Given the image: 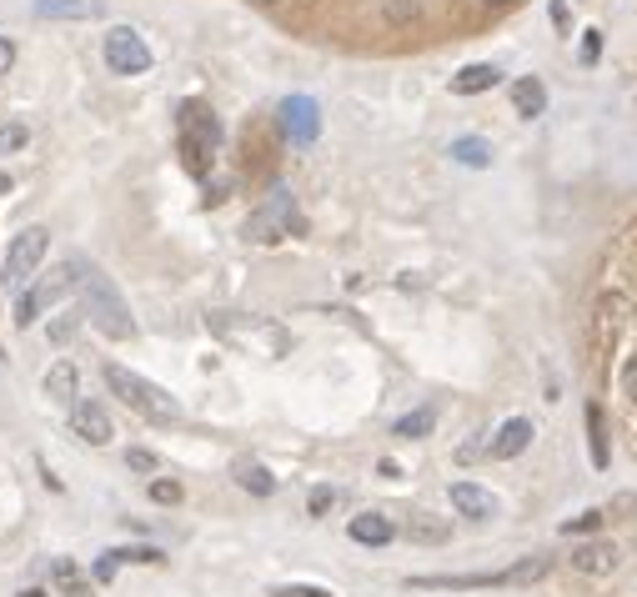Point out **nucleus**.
Instances as JSON below:
<instances>
[{"label": "nucleus", "instance_id": "nucleus-25", "mask_svg": "<svg viewBox=\"0 0 637 597\" xmlns=\"http://www.w3.org/2000/svg\"><path fill=\"white\" fill-rule=\"evenodd\" d=\"M382 11L392 26H417L422 21V0H382Z\"/></svg>", "mask_w": 637, "mask_h": 597}, {"label": "nucleus", "instance_id": "nucleus-13", "mask_svg": "<svg viewBox=\"0 0 637 597\" xmlns=\"http://www.w3.org/2000/svg\"><path fill=\"white\" fill-rule=\"evenodd\" d=\"M347 532H352V542H362V547H387V542L397 537V527H392L387 512H357V517L347 522Z\"/></svg>", "mask_w": 637, "mask_h": 597}, {"label": "nucleus", "instance_id": "nucleus-32", "mask_svg": "<svg viewBox=\"0 0 637 597\" xmlns=\"http://www.w3.org/2000/svg\"><path fill=\"white\" fill-rule=\"evenodd\" d=\"M126 467H131V472H156L161 462H156V452H146V447H131V452H126Z\"/></svg>", "mask_w": 637, "mask_h": 597}, {"label": "nucleus", "instance_id": "nucleus-38", "mask_svg": "<svg viewBox=\"0 0 637 597\" xmlns=\"http://www.w3.org/2000/svg\"><path fill=\"white\" fill-rule=\"evenodd\" d=\"M21 597H56V592H46V587H26Z\"/></svg>", "mask_w": 637, "mask_h": 597}, {"label": "nucleus", "instance_id": "nucleus-6", "mask_svg": "<svg viewBox=\"0 0 637 597\" xmlns=\"http://www.w3.org/2000/svg\"><path fill=\"white\" fill-rule=\"evenodd\" d=\"M106 66H111L116 76H141V71H151V46H146L131 26H116V31L106 36Z\"/></svg>", "mask_w": 637, "mask_h": 597}, {"label": "nucleus", "instance_id": "nucleus-15", "mask_svg": "<svg viewBox=\"0 0 637 597\" xmlns=\"http://www.w3.org/2000/svg\"><path fill=\"white\" fill-rule=\"evenodd\" d=\"M512 111H517L522 121H537V116L547 111V86H542L537 76H522V81H512Z\"/></svg>", "mask_w": 637, "mask_h": 597}, {"label": "nucleus", "instance_id": "nucleus-20", "mask_svg": "<svg viewBox=\"0 0 637 597\" xmlns=\"http://www.w3.org/2000/svg\"><path fill=\"white\" fill-rule=\"evenodd\" d=\"M231 472H236V487H246L251 497H271V492H276V477H271L261 462H246V457H241Z\"/></svg>", "mask_w": 637, "mask_h": 597}, {"label": "nucleus", "instance_id": "nucleus-40", "mask_svg": "<svg viewBox=\"0 0 637 597\" xmlns=\"http://www.w3.org/2000/svg\"><path fill=\"white\" fill-rule=\"evenodd\" d=\"M0 191H11V176H0Z\"/></svg>", "mask_w": 637, "mask_h": 597}, {"label": "nucleus", "instance_id": "nucleus-29", "mask_svg": "<svg viewBox=\"0 0 637 597\" xmlns=\"http://www.w3.org/2000/svg\"><path fill=\"white\" fill-rule=\"evenodd\" d=\"M151 502L176 507V502H181V482H176V477H156V482H151Z\"/></svg>", "mask_w": 637, "mask_h": 597}, {"label": "nucleus", "instance_id": "nucleus-24", "mask_svg": "<svg viewBox=\"0 0 637 597\" xmlns=\"http://www.w3.org/2000/svg\"><path fill=\"white\" fill-rule=\"evenodd\" d=\"M432 427H437V412H432V407H417V412H407L392 432H397V437H407V442H417V437H427Z\"/></svg>", "mask_w": 637, "mask_h": 597}, {"label": "nucleus", "instance_id": "nucleus-1", "mask_svg": "<svg viewBox=\"0 0 637 597\" xmlns=\"http://www.w3.org/2000/svg\"><path fill=\"white\" fill-rule=\"evenodd\" d=\"M76 286H81L86 317H91V327H96L101 337H111V342L136 337V317H131V307H126V296L116 291V281H111L101 266H81Z\"/></svg>", "mask_w": 637, "mask_h": 597}, {"label": "nucleus", "instance_id": "nucleus-22", "mask_svg": "<svg viewBox=\"0 0 637 597\" xmlns=\"http://www.w3.org/2000/svg\"><path fill=\"white\" fill-rule=\"evenodd\" d=\"M547 572H552V557H542V552H537V557H522L517 567H507V587H532V582H542Z\"/></svg>", "mask_w": 637, "mask_h": 597}, {"label": "nucleus", "instance_id": "nucleus-35", "mask_svg": "<svg viewBox=\"0 0 637 597\" xmlns=\"http://www.w3.org/2000/svg\"><path fill=\"white\" fill-rule=\"evenodd\" d=\"M16 146H26V126H6V131H0V151H16Z\"/></svg>", "mask_w": 637, "mask_h": 597}, {"label": "nucleus", "instance_id": "nucleus-2", "mask_svg": "<svg viewBox=\"0 0 637 597\" xmlns=\"http://www.w3.org/2000/svg\"><path fill=\"white\" fill-rule=\"evenodd\" d=\"M176 146H181V161L191 176H206L216 151H221V121L206 101H186L181 116H176Z\"/></svg>", "mask_w": 637, "mask_h": 597}, {"label": "nucleus", "instance_id": "nucleus-4", "mask_svg": "<svg viewBox=\"0 0 637 597\" xmlns=\"http://www.w3.org/2000/svg\"><path fill=\"white\" fill-rule=\"evenodd\" d=\"M291 231H301V216H296V201H291L286 191H271V196L246 216V241H256V246H271V241H281V236H291Z\"/></svg>", "mask_w": 637, "mask_h": 597}, {"label": "nucleus", "instance_id": "nucleus-39", "mask_svg": "<svg viewBox=\"0 0 637 597\" xmlns=\"http://www.w3.org/2000/svg\"><path fill=\"white\" fill-rule=\"evenodd\" d=\"M482 6H492V11H502V6H517V0H482Z\"/></svg>", "mask_w": 637, "mask_h": 597}, {"label": "nucleus", "instance_id": "nucleus-30", "mask_svg": "<svg viewBox=\"0 0 637 597\" xmlns=\"http://www.w3.org/2000/svg\"><path fill=\"white\" fill-rule=\"evenodd\" d=\"M597 527H602V512H597V507H592V512H582V517H572V522H562V532H567V537H577V532H597Z\"/></svg>", "mask_w": 637, "mask_h": 597}, {"label": "nucleus", "instance_id": "nucleus-33", "mask_svg": "<svg viewBox=\"0 0 637 597\" xmlns=\"http://www.w3.org/2000/svg\"><path fill=\"white\" fill-rule=\"evenodd\" d=\"M622 397H627V402H637V352L622 362Z\"/></svg>", "mask_w": 637, "mask_h": 597}, {"label": "nucleus", "instance_id": "nucleus-10", "mask_svg": "<svg viewBox=\"0 0 637 597\" xmlns=\"http://www.w3.org/2000/svg\"><path fill=\"white\" fill-rule=\"evenodd\" d=\"M582 577H607L617 562H622V552H617V542H582V547H572V557H567Z\"/></svg>", "mask_w": 637, "mask_h": 597}, {"label": "nucleus", "instance_id": "nucleus-7", "mask_svg": "<svg viewBox=\"0 0 637 597\" xmlns=\"http://www.w3.org/2000/svg\"><path fill=\"white\" fill-rule=\"evenodd\" d=\"M76 276H81V261H66L61 271H51V276H46L36 291H26V296H21V307H16V322H21V327H36L41 307H46V302H56V296H66V291L76 286Z\"/></svg>", "mask_w": 637, "mask_h": 597}, {"label": "nucleus", "instance_id": "nucleus-12", "mask_svg": "<svg viewBox=\"0 0 637 597\" xmlns=\"http://www.w3.org/2000/svg\"><path fill=\"white\" fill-rule=\"evenodd\" d=\"M452 507H457L462 517H472V522L497 517V497H492L487 487H477V482H452Z\"/></svg>", "mask_w": 637, "mask_h": 597}, {"label": "nucleus", "instance_id": "nucleus-18", "mask_svg": "<svg viewBox=\"0 0 637 597\" xmlns=\"http://www.w3.org/2000/svg\"><path fill=\"white\" fill-rule=\"evenodd\" d=\"M96 11H101L96 0H36V16H46V21H86Z\"/></svg>", "mask_w": 637, "mask_h": 597}, {"label": "nucleus", "instance_id": "nucleus-9", "mask_svg": "<svg viewBox=\"0 0 637 597\" xmlns=\"http://www.w3.org/2000/svg\"><path fill=\"white\" fill-rule=\"evenodd\" d=\"M71 432H76L81 442H91V447H106V442L116 437L111 412H106L101 402H76V407H71Z\"/></svg>", "mask_w": 637, "mask_h": 597}, {"label": "nucleus", "instance_id": "nucleus-26", "mask_svg": "<svg viewBox=\"0 0 637 597\" xmlns=\"http://www.w3.org/2000/svg\"><path fill=\"white\" fill-rule=\"evenodd\" d=\"M271 597H337V592L316 582H286V587H271Z\"/></svg>", "mask_w": 637, "mask_h": 597}, {"label": "nucleus", "instance_id": "nucleus-8", "mask_svg": "<svg viewBox=\"0 0 637 597\" xmlns=\"http://www.w3.org/2000/svg\"><path fill=\"white\" fill-rule=\"evenodd\" d=\"M276 116H281V131H286L291 146H311L316 131H322V111H316L311 96H286Z\"/></svg>", "mask_w": 637, "mask_h": 597}, {"label": "nucleus", "instance_id": "nucleus-11", "mask_svg": "<svg viewBox=\"0 0 637 597\" xmlns=\"http://www.w3.org/2000/svg\"><path fill=\"white\" fill-rule=\"evenodd\" d=\"M527 447H532V422H527V417H512V422L497 427V437H492L487 452H492L497 462H512V457H522Z\"/></svg>", "mask_w": 637, "mask_h": 597}, {"label": "nucleus", "instance_id": "nucleus-31", "mask_svg": "<svg viewBox=\"0 0 637 597\" xmlns=\"http://www.w3.org/2000/svg\"><path fill=\"white\" fill-rule=\"evenodd\" d=\"M106 557H111L116 567H121V562H161L156 547H126V552H106Z\"/></svg>", "mask_w": 637, "mask_h": 597}, {"label": "nucleus", "instance_id": "nucleus-5", "mask_svg": "<svg viewBox=\"0 0 637 597\" xmlns=\"http://www.w3.org/2000/svg\"><path fill=\"white\" fill-rule=\"evenodd\" d=\"M51 251V231L46 226H26L21 236H11V251H6V266H0V281L6 286H26L36 276V266L46 261Z\"/></svg>", "mask_w": 637, "mask_h": 597}, {"label": "nucleus", "instance_id": "nucleus-23", "mask_svg": "<svg viewBox=\"0 0 637 597\" xmlns=\"http://www.w3.org/2000/svg\"><path fill=\"white\" fill-rule=\"evenodd\" d=\"M452 161H462V166H492V146L482 136H462V141H452Z\"/></svg>", "mask_w": 637, "mask_h": 597}, {"label": "nucleus", "instance_id": "nucleus-14", "mask_svg": "<svg viewBox=\"0 0 637 597\" xmlns=\"http://www.w3.org/2000/svg\"><path fill=\"white\" fill-rule=\"evenodd\" d=\"M51 592L56 597H91V572L71 557H56L51 562Z\"/></svg>", "mask_w": 637, "mask_h": 597}, {"label": "nucleus", "instance_id": "nucleus-36", "mask_svg": "<svg viewBox=\"0 0 637 597\" xmlns=\"http://www.w3.org/2000/svg\"><path fill=\"white\" fill-rule=\"evenodd\" d=\"M11 66H16V46L0 36V76H11Z\"/></svg>", "mask_w": 637, "mask_h": 597}, {"label": "nucleus", "instance_id": "nucleus-28", "mask_svg": "<svg viewBox=\"0 0 637 597\" xmlns=\"http://www.w3.org/2000/svg\"><path fill=\"white\" fill-rule=\"evenodd\" d=\"M81 322H86V312H61V322L51 327V342H56V347H66V342L76 337V327H81Z\"/></svg>", "mask_w": 637, "mask_h": 597}, {"label": "nucleus", "instance_id": "nucleus-21", "mask_svg": "<svg viewBox=\"0 0 637 597\" xmlns=\"http://www.w3.org/2000/svg\"><path fill=\"white\" fill-rule=\"evenodd\" d=\"M587 452H592V467H607V417L597 402H587Z\"/></svg>", "mask_w": 637, "mask_h": 597}, {"label": "nucleus", "instance_id": "nucleus-41", "mask_svg": "<svg viewBox=\"0 0 637 597\" xmlns=\"http://www.w3.org/2000/svg\"><path fill=\"white\" fill-rule=\"evenodd\" d=\"M256 6H276V0H256Z\"/></svg>", "mask_w": 637, "mask_h": 597}, {"label": "nucleus", "instance_id": "nucleus-16", "mask_svg": "<svg viewBox=\"0 0 637 597\" xmlns=\"http://www.w3.org/2000/svg\"><path fill=\"white\" fill-rule=\"evenodd\" d=\"M497 81H502V71L487 66V61H477V66H462V71L452 76V91H457V96H482V91H492Z\"/></svg>", "mask_w": 637, "mask_h": 597}, {"label": "nucleus", "instance_id": "nucleus-37", "mask_svg": "<svg viewBox=\"0 0 637 597\" xmlns=\"http://www.w3.org/2000/svg\"><path fill=\"white\" fill-rule=\"evenodd\" d=\"M226 201V181H216V186H206V206H221Z\"/></svg>", "mask_w": 637, "mask_h": 597}, {"label": "nucleus", "instance_id": "nucleus-3", "mask_svg": "<svg viewBox=\"0 0 637 597\" xmlns=\"http://www.w3.org/2000/svg\"><path fill=\"white\" fill-rule=\"evenodd\" d=\"M106 387L136 412V417H146V422H156V427H171V422H181V407H176V397L171 392H161L156 382H146V377H136L131 367H121V362H106Z\"/></svg>", "mask_w": 637, "mask_h": 597}, {"label": "nucleus", "instance_id": "nucleus-19", "mask_svg": "<svg viewBox=\"0 0 637 597\" xmlns=\"http://www.w3.org/2000/svg\"><path fill=\"white\" fill-rule=\"evenodd\" d=\"M407 537L422 542V547H437V542L452 537V522H447V517H432V512H417V517L407 522Z\"/></svg>", "mask_w": 637, "mask_h": 597}, {"label": "nucleus", "instance_id": "nucleus-34", "mask_svg": "<svg viewBox=\"0 0 637 597\" xmlns=\"http://www.w3.org/2000/svg\"><path fill=\"white\" fill-rule=\"evenodd\" d=\"M597 56H602V31H587V36H582V61L592 66Z\"/></svg>", "mask_w": 637, "mask_h": 597}, {"label": "nucleus", "instance_id": "nucleus-17", "mask_svg": "<svg viewBox=\"0 0 637 597\" xmlns=\"http://www.w3.org/2000/svg\"><path fill=\"white\" fill-rule=\"evenodd\" d=\"M81 382H76V367L71 362H56L51 372H46V397L51 402H66V407H76L81 402V392H76Z\"/></svg>", "mask_w": 637, "mask_h": 597}, {"label": "nucleus", "instance_id": "nucleus-27", "mask_svg": "<svg viewBox=\"0 0 637 597\" xmlns=\"http://www.w3.org/2000/svg\"><path fill=\"white\" fill-rule=\"evenodd\" d=\"M337 507V487H311V497H306V512L311 517H327Z\"/></svg>", "mask_w": 637, "mask_h": 597}]
</instances>
